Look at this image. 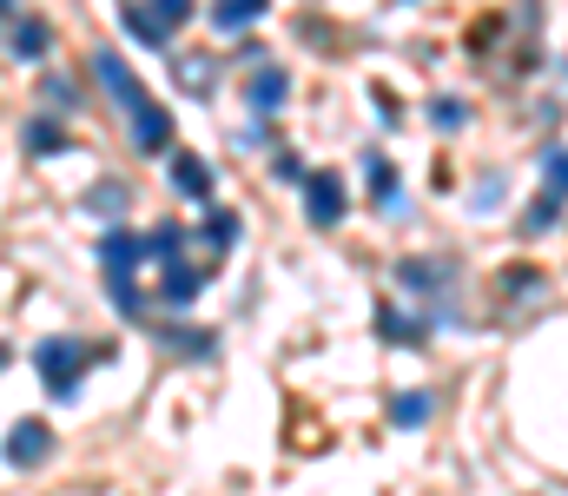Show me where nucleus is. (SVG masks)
Segmentation results:
<instances>
[{
	"label": "nucleus",
	"mask_w": 568,
	"mask_h": 496,
	"mask_svg": "<svg viewBox=\"0 0 568 496\" xmlns=\"http://www.w3.org/2000/svg\"><path fill=\"white\" fill-rule=\"evenodd\" d=\"M100 357H106V344H80V337H47V344H33V371L47 377L53 397H73L80 377H87V364H100Z\"/></svg>",
	"instance_id": "f257e3e1"
},
{
	"label": "nucleus",
	"mask_w": 568,
	"mask_h": 496,
	"mask_svg": "<svg viewBox=\"0 0 568 496\" xmlns=\"http://www.w3.org/2000/svg\"><path fill=\"white\" fill-rule=\"evenodd\" d=\"M344 212H351V192H344V179H337V172H304V219H311L317 232H331Z\"/></svg>",
	"instance_id": "f03ea898"
},
{
	"label": "nucleus",
	"mask_w": 568,
	"mask_h": 496,
	"mask_svg": "<svg viewBox=\"0 0 568 496\" xmlns=\"http://www.w3.org/2000/svg\"><path fill=\"white\" fill-rule=\"evenodd\" d=\"M397 285L404 292H417V298H449V285H456V259H404L397 265Z\"/></svg>",
	"instance_id": "7ed1b4c3"
},
{
	"label": "nucleus",
	"mask_w": 568,
	"mask_h": 496,
	"mask_svg": "<svg viewBox=\"0 0 568 496\" xmlns=\"http://www.w3.org/2000/svg\"><path fill=\"white\" fill-rule=\"evenodd\" d=\"M47 457H53V431H47L40 417H20V424L7 431V464H13V470H40Z\"/></svg>",
	"instance_id": "20e7f679"
},
{
	"label": "nucleus",
	"mask_w": 568,
	"mask_h": 496,
	"mask_svg": "<svg viewBox=\"0 0 568 496\" xmlns=\"http://www.w3.org/2000/svg\"><path fill=\"white\" fill-rule=\"evenodd\" d=\"M126 120H133V146L140 153H172V113L145 93L140 107H126Z\"/></svg>",
	"instance_id": "39448f33"
},
{
	"label": "nucleus",
	"mask_w": 568,
	"mask_h": 496,
	"mask_svg": "<svg viewBox=\"0 0 568 496\" xmlns=\"http://www.w3.org/2000/svg\"><path fill=\"white\" fill-rule=\"evenodd\" d=\"M93 73H100V87H106L120 107H140V100H145V87L133 80V67H126L113 47H100V53H93Z\"/></svg>",
	"instance_id": "423d86ee"
},
{
	"label": "nucleus",
	"mask_w": 568,
	"mask_h": 496,
	"mask_svg": "<svg viewBox=\"0 0 568 496\" xmlns=\"http://www.w3.org/2000/svg\"><path fill=\"white\" fill-rule=\"evenodd\" d=\"M145 259H152V252H145V239H140V232H126V225H113V232L100 239V265H106V272H140Z\"/></svg>",
	"instance_id": "0eeeda50"
},
{
	"label": "nucleus",
	"mask_w": 568,
	"mask_h": 496,
	"mask_svg": "<svg viewBox=\"0 0 568 496\" xmlns=\"http://www.w3.org/2000/svg\"><path fill=\"white\" fill-rule=\"evenodd\" d=\"M199 292H205V272H192L185 259H165V292H159V298H165L172 312H185Z\"/></svg>",
	"instance_id": "6e6552de"
},
{
	"label": "nucleus",
	"mask_w": 568,
	"mask_h": 496,
	"mask_svg": "<svg viewBox=\"0 0 568 496\" xmlns=\"http://www.w3.org/2000/svg\"><path fill=\"white\" fill-rule=\"evenodd\" d=\"M172 185L205 205V199H212V165L199 160V153H172Z\"/></svg>",
	"instance_id": "1a4fd4ad"
},
{
	"label": "nucleus",
	"mask_w": 568,
	"mask_h": 496,
	"mask_svg": "<svg viewBox=\"0 0 568 496\" xmlns=\"http://www.w3.org/2000/svg\"><path fill=\"white\" fill-rule=\"evenodd\" d=\"M364 179H371V199H377V205H384V212H397V165L384 160V153H377V146H371V153H364Z\"/></svg>",
	"instance_id": "9d476101"
},
{
	"label": "nucleus",
	"mask_w": 568,
	"mask_h": 496,
	"mask_svg": "<svg viewBox=\"0 0 568 496\" xmlns=\"http://www.w3.org/2000/svg\"><path fill=\"white\" fill-rule=\"evenodd\" d=\"M245 100H252V113H278L284 107V73L278 67H258V73L245 80Z\"/></svg>",
	"instance_id": "9b49d317"
},
{
	"label": "nucleus",
	"mask_w": 568,
	"mask_h": 496,
	"mask_svg": "<svg viewBox=\"0 0 568 496\" xmlns=\"http://www.w3.org/2000/svg\"><path fill=\"white\" fill-rule=\"evenodd\" d=\"M265 7H272V0H219V7H212V20H219V33H239V27L265 20Z\"/></svg>",
	"instance_id": "f8f14e48"
},
{
	"label": "nucleus",
	"mask_w": 568,
	"mask_h": 496,
	"mask_svg": "<svg viewBox=\"0 0 568 496\" xmlns=\"http://www.w3.org/2000/svg\"><path fill=\"white\" fill-rule=\"evenodd\" d=\"M562 205H568V192H556V185H542V199H536V205L523 212V232H529V239H536V232H549V225L562 219Z\"/></svg>",
	"instance_id": "ddd939ff"
},
{
	"label": "nucleus",
	"mask_w": 568,
	"mask_h": 496,
	"mask_svg": "<svg viewBox=\"0 0 568 496\" xmlns=\"http://www.w3.org/2000/svg\"><path fill=\"white\" fill-rule=\"evenodd\" d=\"M390 424H397V431L429 424V391H397V397H390Z\"/></svg>",
	"instance_id": "4468645a"
},
{
	"label": "nucleus",
	"mask_w": 568,
	"mask_h": 496,
	"mask_svg": "<svg viewBox=\"0 0 568 496\" xmlns=\"http://www.w3.org/2000/svg\"><path fill=\"white\" fill-rule=\"evenodd\" d=\"M106 285H113V312L120 318H145V292L133 285V272H106Z\"/></svg>",
	"instance_id": "2eb2a0df"
},
{
	"label": "nucleus",
	"mask_w": 568,
	"mask_h": 496,
	"mask_svg": "<svg viewBox=\"0 0 568 496\" xmlns=\"http://www.w3.org/2000/svg\"><path fill=\"white\" fill-rule=\"evenodd\" d=\"M47 47H53L47 20H13V53H20V60H40Z\"/></svg>",
	"instance_id": "dca6fc26"
},
{
	"label": "nucleus",
	"mask_w": 568,
	"mask_h": 496,
	"mask_svg": "<svg viewBox=\"0 0 568 496\" xmlns=\"http://www.w3.org/2000/svg\"><path fill=\"white\" fill-rule=\"evenodd\" d=\"M87 212H93V219H120V212H126V185H120V179H100V185L87 192Z\"/></svg>",
	"instance_id": "f3484780"
},
{
	"label": "nucleus",
	"mask_w": 568,
	"mask_h": 496,
	"mask_svg": "<svg viewBox=\"0 0 568 496\" xmlns=\"http://www.w3.org/2000/svg\"><path fill=\"white\" fill-rule=\"evenodd\" d=\"M126 33H133V40H140V47H165V40H172V33H165V27H159V20H152V13H145L140 0H133V7H126Z\"/></svg>",
	"instance_id": "a211bd4d"
},
{
	"label": "nucleus",
	"mask_w": 568,
	"mask_h": 496,
	"mask_svg": "<svg viewBox=\"0 0 568 496\" xmlns=\"http://www.w3.org/2000/svg\"><path fill=\"white\" fill-rule=\"evenodd\" d=\"M377 331H384V337H404V344H424L429 318H397V312L384 305V312H377Z\"/></svg>",
	"instance_id": "6ab92c4d"
},
{
	"label": "nucleus",
	"mask_w": 568,
	"mask_h": 496,
	"mask_svg": "<svg viewBox=\"0 0 568 496\" xmlns=\"http://www.w3.org/2000/svg\"><path fill=\"white\" fill-rule=\"evenodd\" d=\"M60 146H67V133H60L53 120H27V153L47 160V153H60Z\"/></svg>",
	"instance_id": "aec40b11"
},
{
	"label": "nucleus",
	"mask_w": 568,
	"mask_h": 496,
	"mask_svg": "<svg viewBox=\"0 0 568 496\" xmlns=\"http://www.w3.org/2000/svg\"><path fill=\"white\" fill-rule=\"evenodd\" d=\"M429 120H436V133H463L469 126V107L463 100H429Z\"/></svg>",
	"instance_id": "412c9836"
},
{
	"label": "nucleus",
	"mask_w": 568,
	"mask_h": 496,
	"mask_svg": "<svg viewBox=\"0 0 568 496\" xmlns=\"http://www.w3.org/2000/svg\"><path fill=\"white\" fill-rule=\"evenodd\" d=\"M205 239H212V252H232V239H239V212H212V219H205Z\"/></svg>",
	"instance_id": "4be33fe9"
},
{
	"label": "nucleus",
	"mask_w": 568,
	"mask_h": 496,
	"mask_svg": "<svg viewBox=\"0 0 568 496\" xmlns=\"http://www.w3.org/2000/svg\"><path fill=\"white\" fill-rule=\"evenodd\" d=\"M145 13L172 33V27H185V20H192V0H145Z\"/></svg>",
	"instance_id": "5701e85b"
},
{
	"label": "nucleus",
	"mask_w": 568,
	"mask_h": 496,
	"mask_svg": "<svg viewBox=\"0 0 568 496\" xmlns=\"http://www.w3.org/2000/svg\"><path fill=\"white\" fill-rule=\"evenodd\" d=\"M179 245H185V232H179V225H152V239H145V252H152V259H179Z\"/></svg>",
	"instance_id": "b1692460"
},
{
	"label": "nucleus",
	"mask_w": 568,
	"mask_h": 496,
	"mask_svg": "<svg viewBox=\"0 0 568 496\" xmlns=\"http://www.w3.org/2000/svg\"><path fill=\"white\" fill-rule=\"evenodd\" d=\"M165 344H172L179 357H199V351H212V331H172Z\"/></svg>",
	"instance_id": "393cba45"
},
{
	"label": "nucleus",
	"mask_w": 568,
	"mask_h": 496,
	"mask_svg": "<svg viewBox=\"0 0 568 496\" xmlns=\"http://www.w3.org/2000/svg\"><path fill=\"white\" fill-rule=\"evenodd\" d=\"M542 172H549V185H556V192H568V153H549Z\"/></svg>",
	"instance_id": "a878e982"
},
{
	"label": "nucleus",
	"mask_w": 568,
	"mask_h": 496,
	"mask_svg": "<svg viewBox=\"0 0 568 496\" xmlns=\"http://www.w3.org/2000/svg\"><path fill=\"white\" fill-rule=\"evenodd\" d=\"M47 100L53 107H73V80H47Z\"/></svg>",
	"instance_id": "bb28decb"
},
{
	"label": "nucleus",
	"mask_w": 568,
	"mask_h": 496,
	"mask_svg": "<svg viewBox=\"0 0 568 496\" xmlns=\"http://www.w3.org/2000/svg\"><path fill=\"white\" fill-rule=\"evenodd\" d=\"M0 364H7V351H0Z\"/></svg>",
	"instance_id": "cd10ccee"
}]
</instances>
